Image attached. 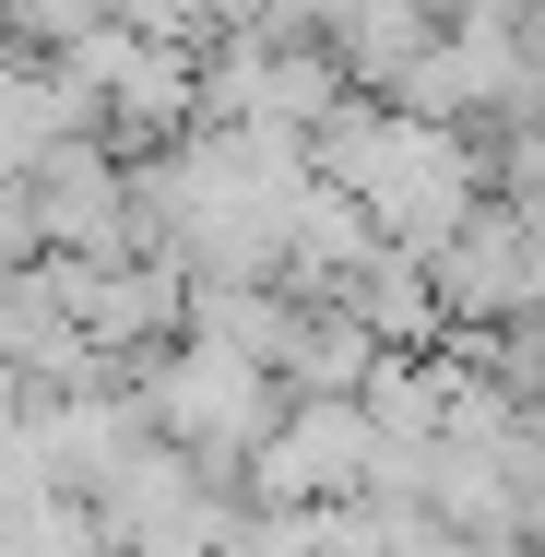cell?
<instances>
[{
	"mask_svg": "<svg viewBox=\"0 0 545 557\" xmlns=\"http://www.w3.org/2000/svg\"><path fill=\"white\" fill-rule=\"evenodd\" d=\"M344 309L368 321V333L392 344V356H438L450 344V309H438V273L416 261V249H380L356 285H344Z\"/></svg>",
	"mask_w": 545,
	"mask_h": 557,
	"instance_id": "277c9868",
	"label": "cell"
},
{
	"mask_svg": "<svg viewBox=\"0 0 545 557\" xmlns=\"http://www.w3.org/2000/svg\"><path fill=\"white\" fill-rule=\"evenodd\" d=\"M48 261V225H36V178H0V285Z\"/></svg>",
	"mask_w": 545,
	"mask_h": 557,
	"instance_id": "5b68a950",
	"label": "cell"
},
{
	"mask_svg": "<svg viewBox=\"0 0 545 557\" xmlns=\"http://www.w3.org/2000/svg\"><path fill=\"white\" fill-rule=\"evenodd\" d=\"M131 392H143V416H154V440H166V450H190V462H202L214 486H237V498H249V462L273 450V428L297 416V392H285L261 356H237V344H202V333H190V344H166V356H154Z\"/></svg>",
	"mask_w": 545,
	"mask_h": 557,
	"instance_id": "6da1fadb",
	"label": "cell"
},
{
	"mask_svg": "<svg viewBox=\"0 0 545 557\" xmlns=\"http://www.w3.org/2000/svg\"><path fill=\"white\" fill-rule=\"evenodd\" d=\"M380 486V416L368 404H297L273 450L249 462V498L261 510H344Z\"/></svg>",
	"mask_w": 545,
	"mask_h": 557,
	"instance_id": "3957f363",
	"label": "cell"
},
{
	"mask_svg": "<svg viewBox=\"0 0 545 557\" xmlns=\"http://www.w3.org/2000/svg\"><path fill=\"white\" fill-rule=\"evenodd\" d=\"M534 261H545V225L498 190L486 214L438 249V309H450V344H486V333H522L534 321Z\"/></svg>",
	"mask_w": 545,
	"mask_h": 557,
	"instance_id": "7a4b0ae2",
	"label": "cell"
}]
</instances>
